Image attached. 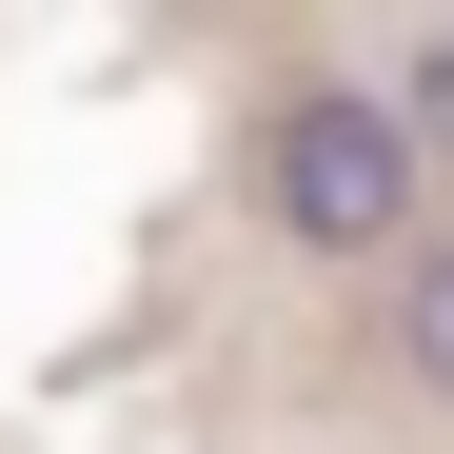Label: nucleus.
<instances>
[{"label": "nucleus", "mask_w": 454, "mask_h": 454, "mask_svg": "<svg viewBox=\"0 0 454 454\" xmlns=\"http://www.w3.org/2000/svg\"><path fill=\"white\" fill-rule=\"evenodd\" d=\"M395 138H415V178H434V159H454V20H434V40H415V80H395Z\"/></svg>", "instance_id": "f03ea898"}, {"label": "nucleus", "mask_w": 454, "mask_h": 454, "mask_svg": "<svg viewBox=\"0 0 454 454\" xmlns=\"http://www.w3.org/2000/svg\"><path fill=\"white\" fill-rule=\"evenodd\" d=\"M395 356L454 395V238H434V257H415V296H395Z\"/></svg>", "instance_id": "7ed1b4c3"}, {"label": "nucleus", "mask_w": 454, "mask_h": 454, "mask_svg": "<svg viewBox=\"0 0 454 454\" xmlns=\"http://www.w3.org/2000/svg\"><path fill=\"white\" fill-rule=\"evenodd\" d=\"M257 198H277V238H296V257H395V217H415V138H395V99H356V80L277 99Z\"/></svg>", "instance_id": "f257e3e1"}]
</instances>
